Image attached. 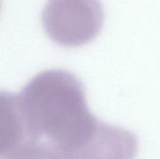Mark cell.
<instances>
[{"label":"cell","mask_w":160,"mask_h":159,"mask_svg":"<svg viewBox=\"0 0 160 159\" xmlns=\"http://www.w3.org/2000/svg\"><path fill=\"white\" fill-rule=\"evenodd\" d=\"M137 151L133 133L101 122L92 142L70 159H134Z\"/></svg>","instance_id":"2"},{"label":"cell","mask_w":160,"mask_h":159,"mask_svg":"<svg viewBox=\"0 0 160 159\" xmlns=\"http://www.w3.org/2000/svg\"><path fill=\"white\" fill-rule=\"evenodd\" d=\"M1 102L10 115L18 145L42 140L68 157L91 143L101 124L88 110L82 83L63 70L38 74L20 94L3 93Z\"/></svg>","instance_id":"1"},{"label":"cell","mask_w":160,"mask_h":159,"mask_svg":"<svg viewBox=\"0 0 160 159\" xmlns=\"http://www.w3.org/2000/svg\"><path fill=\"white\" fill-rule=\"evenodd\" d=\"M3 159H69L58 147L42 140L26 141L8 153Z\"/></svg>","instance_id":"3"}]
</instances>
